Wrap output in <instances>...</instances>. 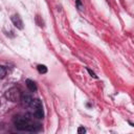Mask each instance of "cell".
Here are the masks:
<instances>
[{
	"mask_svg": "<svg viewBox=\"0 0 134 134\" xmlns=\"http://www.w3.org/2000/svg\"><path fill=\"white\" fill-rule=\"evenodd\" d=\"M10 19H12V22L14 23V25H15L17 28H19V29H22V28H23V22H22L21 18H20L18 15L12 16Z\"/></svg>",
	"mask_w": 134,
	"mask_h": 134,
	"instance_id": "3",
	"label": "cell"
},
{
	"mask_svg": "<svg viewBox=\"0 0 134 134\" xmlns=\"http://www.w3.org/2000/svg\"><path fill=\"white\" fill-rule=\"evenodd\" d=\"M5 75H6V70H5V68H4L3 66H0V80L3 79Z\"/></svg>",
	"mask_w": 134,
	"mask_h": 134,
	"instance_id": "9",
	"label": "cell"
},
{
	"mask_svg": "<svg viewBox=\"0 0 134 134\" xmlns=\"http://www.w3.org/2000/svg\"><path fill=\"white\" fill-rule=\"evenodd\" d=\"M21 91L17 87H13L5 92V97L10 102H18L21 99Z\"/></svg>",
	"mask_w": 134,
	"mask_h": 134,
	"instance_id": "2",
	"label": "cell"
},
{
	"mask_svg": "<svg viewBox=\"0 0 134 134\" xmlns=\"http://www.w3.org/2000/svg\"><path fill=\"white\" fill-rule=\"evenodd\" d=\"M77 132H79V133H85V132H86V129L83 128V127H80V128L77 129Z\"/></svg>",
	"mask_w": 134,
	"mask_h": 134,
	"instance_id": "10",
	"label": "cell"
},
{
	"mask_svg": "<svg viewBox=\"0 0 134 134\" xmlns=\"http://www.w3.org/2000/svg\"><path fill=\"white\" fill-rule=\"evenodd\" d=\"M26 86H27V88H28L30 91H32V92L37 90L36 83H35L34 81H31V80H26Z\"/></svg>",
	"mask_w": 134,
	"mask_h": 134,
	"instance_id": "6",
	"label": "cell"
},
{
	"mask_svg": "<svg viewBox=\"0 0 134 134\" xmlns=\"http://www.w3.org/2000/svg\"><path fill=\"white\" fill-rule=\"evenodd\" d=\"M20 100H22L23 105H25V106H29L30 103H31V100H32V97H31L30 95H28V94H22Z\"/></svg>",
	"mask_w": 134,
	"mask_h": 134,
	"instance_id": "4",
	"label": "cell"
},
{
	"mask_svg": "<svg viewBox=\"0 0 134 134\" xmlns=\"http://www.w3.org/2000/svg\"><path fill=\"white\" fill-rule=\"evenodd\" d=\"M87 70H88V72H89V73L91 74V76H93V77H96V75H95V73H94L93 71H91L90 69H87Z\"/></svg>",
	"mask_w": 134,
	"mask_h": 134,
	"instance_id": "11",
	"label": "cell"
},
{
	"mask_svg": "<svg viewBox=\"0 0 134 134\" xmlns=\"http://www.w3.org/2000/svg\"><path fill=\"white\" fill-rule=\"evenodd\" d=\"M14 125L17 129L23 131H37L40 128V125H36L28 117L16 116L14 118Z\"/></svg>",
	"mask_w": 134,
	"mask_h": 134,
	"instance_id": "1",
	"label": "cell"
},
{
	"mask_svg": "<svg viewBox=\"0 0 134 134\" xmlns=\"http://www.w3.org/2000/svg\"><path fill=\"white\" fill-rule=\"evenodd\" d=\"M38 71L40 73H46L47 72V68L45 65H38Z\"/></svg>",
	"mask_w": 134,
	"mask_h": 134,
	"instance_id": "8",
	"label": "cell"
},
{
	"mask_svg": "<svg viewBox=\"0 0 134 134\" xmlns=\"http://www.w3.org/2000/svg\"><path fill=\"white\" fill-rule=\"evenodd\" d=\"M29 107H31L34 110H36V109L42 108V103H41V100H40L39 98H32V100H31Z\"/></svg>",
	"mask_w": 134,
	"mask_h": 134,
	"instance_id": "5",
	"label": "cell"
},
{
	"mask_svg": "<svg viewBox=\"0 0 134 134\" xmlns=\"http://www.w3.org/2000/svg\"><path fill=\"white\" fill-rule=\"evenodd\" d=\"M34 114L37 118H43L44 116V113H43V108H39V109H36L34 110Z\"/></svg>",
	"mask_w": 134,
	"mask_h": 134,
	"instance_id": "7",
	"label": "cell"
}]
</instances>
